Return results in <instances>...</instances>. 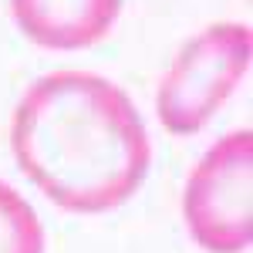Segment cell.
I'll return each mask as SVG.
<instances>
[{
	"label": "cell",
	"mask_w": 253,
	"mask_h": 253,
	"mask_svg": "<svg viewBox=\"0 0 253 253\" xmlns=\"http://www.w3.org/2000/svg\"><path fill=\"white\" fill-rule=\"evenodd\" d=\"M253 58V34L247 24H213L182 44L172 68L159 81V122L172 135H193L233 95Z\"/></svg>",
	"instance_id": "7a4b0ae2"
},
{
	"label": "cell",
	"mask_w": 253,
	"mask_h": 253,
	"mask_svg": "<svg viewBox=\"0 0 253 253\" xmlns=\"http://www.w3.org/2000/svg\"><path fill=\"white\" fill-rule=\"evenodd\" d=\"M14 20L47 51H84L115 24L122 0H10Z\"/></svg>",
	"instance_id": "277c9868"
},
{
	"label": "cell",
	"mask_w": 253,
	"mask_h": 253,
	"mask_svg": "<svg viewBox=\"0 0 253 253\" xmlns=\"http://www.w3.org/2000/svg\"><path fill=\"white\" fill-rule=\"evenodd\" d=\"M0 253H44V226L34 206L0 179Z\"/></svg>",
	"instance_id": "5b68a950"
},
{
	"label": "cell",
	"mask_w": 253,
	"mask_h": 253,
	"mask_svg": "<svg viewBox=\"0 0 253 253\" xmlns=\"http://www.w3.org/2000/svg\"><path fill=\"white\" fill-rule=\"evenodd\" d=\"M10 145L20 172L68 213L118 210L152 162L145 122L118 84L91 71H51L20 98Z\"/></svg>",
	"instance_id": "6da1fadb"
},
{
	"label": "cell",
	"mask_w": 253,
	"mask_h": 253,
	"mask_svg": "<svg viewBox=\"0 0 253 253\" xmlns=\"http://www.w3.org/2000/svg\"><path fill=\"white\" fill-rule=\"evenodd\" d=\"M186 230L210 253H243L253 243V132L219 138L196 162L182 193Z\"/></svg>",
	"instance_id": "3957f363"
}]
</instances>
